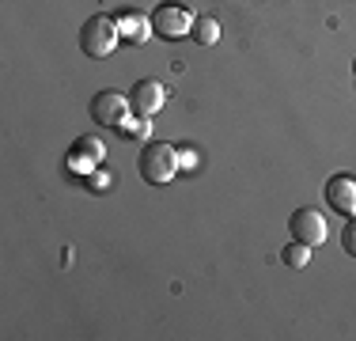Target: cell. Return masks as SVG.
Wrapping results in <instances>:
<instances>
[{
	"instance_id": "cell-11",
	"label": "cell",
	"mask_w": 356,
	"mask_h": 341,
	"mask_svg": "<svg viewBox=\"0 0 356 341\" xmlns=\"http://www.w3.org/2000/svg\"><path fill=\"white\" fill-rule=\"evenodd\" d=\"M311 251H315V246H307V243H300V239H292V243L284 246L281 251V262L284 266H292V269H303L311 262Z\"/></svg>"
},
{
	"instance_id": "cell-4",
	"label": "cell",
	"mask_w": 356,
	"mask_h": 341,
	"mask_svg": "<svg viewBox=\"0 0 356 341\" xmlns=\"http://www.w3.org/2000/svg\"><path fill=\"white\" fill-rule=\"evenodd\" d=\"M152 31H156L159 38H167V42L182 38V34H190V31H193V15H190V8L171 4V0L156 4V12H152Z\"/></svg>"
},
{
	"instance_id": "cell-5",
	"label": "cell",
	"mask_w": 356,
	"mask_h": 341,
	"mask_svg": "<svg viewBox=\"0 0 356 341\" xmlns=\"http://www.w3.org/2000/svg\"><path fill=\"white\" fill-rule=\"evenodd\" d=\"M288 228H292V239H300V243H307V246H322L330 235V224L318 209H296L292 220H288Z\"/></svg>"
},
{
	"instance_id": "cell-8",
	"label": "cell",
	"mask_w": 356,
	"mask_h": 341,
	"mask_svg": "<svg viewBox=\"0 0 356 341\" xmlns=\"http://www.w3.org/2000/svg\"><path fill=\"white\" fill-rule=\"evenodd\" d=\"M103 141H99V136H80V141L72 144V156H69V167L72 170H91L99 164V159H103Z\"/></svg>"
},
{
	"instance_id": "cell-1",
	"label": "cell",
	"mask_w": 356,
	"mask_h": 341,
	"mask_svg": "<svg viewBox=\"0 0 356 341\" xmlns=\"http://www.w3.org/2000/svg\"><path fill=\"white\" fill-rule=\"evenodd\" d=\"M178 167H182V152H178L175 144H167V141L144 144L140 156H137L140 178H144V182H152V186H167V182H175Z\"/></svg>"
},
{
	"instance_id": "cell-9",
	"label": "cell",
	"mask_w": 356,
	"mask_h": 341,
	"mask_svg": "<svg viewBox=\"0 0 356 341\" xmlns=\"http://www.w3.org/2000/svg\"><path fill=\"white\" fill-rule=\"evenodd\" d=\"M118 19V27H122V38H129V42H144L148 34H156L152 31V19H140L137 12H122V15H114Z\"/></svg>"
},
{
	"instance_id": "cell-3",
	"label": "cell",
	"mask_w": 356,
	"mask_h": 341,
	"mask_svg": "<svg viewBox=\"0 0 356 341\" xmlns=\"http://www.w3.org/2000/svg\"><path fill=\"white\" fill-rule=\"evenodd\" d=\"M129 95H122V91H95V99H91V122L95 125H110V129H125V122H129Z\"/></svg>"
},
{
	"instance_id": "cell-2",
	"label": "cell",
	"mask_w": 356,
	"mask_h": 341,
	"mask_svg": "<svg viewBox=\"0 0 356 341\" xmlns=\"http://www.w3.org/2000/svg\"><path fill=\"white\" fill-rule=\"evenodd\" d=\"M118 42H122V27H118L114 15H91V19H83V31H80V49L88 57H95V61H103L118 49Z\"/></svg>"
},
{
	"instance_id": "cell-14",
	"label": "cell",
	"mask_w": 356,
	"mask_h": 341,
	"mask_svg": "<svg viewBox=\"0 0 356 341\" xmlns=\"http://www.w3.org/2000/svg\"><path fill=\"white\" fill-rule=\"evenodd\" d=\"M91 186H95V190H106L110 178H106V175H95V178H91Z\"/></svg>"
},
{
	"instance_id": "cell-13",
	"label": "cell",
	"mask_w": 356,
	"mask_h": 341,
	"mask_svg": "<svg viewBox=\"0 0 356 341\" xmlns=\"http://www.w3.org/2000/svg\"><path fill=\"white\" fill-rule=\"evenodd\" d=\"M125 133H129V136H148L152 133V122H148V118H140V125H133V129L125 125Z\"/></svg>"
},
{
	"instance_id": "cell-7",
	"label": "cell",
	"mask_w": 356,
	"mask_h": 341,
	"mask_svg": "<svg viewBox=\"0 0 356 341\" xmlns=\"http://www.w3.org/2000/svg\"><path fill=\"white\" fill-rule=\"evenodd\" d=\"M326 205L341 216H356V178L353 175H334L326 182Z\"/></svg>"
},
{
	"instance_id": "cell-15",
	"label": "cell",
	"mask_w": 356,
	"mask_h": 341,
	"mask_svg": "<svg viewBox=\"0 0 356 341\" xmlns=\"http://www.w3.org/2000/svg\"><path fill=\"white\" fill-rule=\"evenodd\" d=\"M353 72H356V65H353Z\"/></svg>"
},
{
	"instance_id": "cell-12",
	"label": "cell",
	"mask_w": 356,
	"mask_h": 341,
	"mask_svg": "<svg viewBox=\"0 0 356 341\" xmlns=\"http://www.w3.org/2000/svg\"><path fill=\"white\" fill-rule=\"evenodd\" d=\"M341 246L356 258V220L353 216H349V224H345V232H341Z\"/></svg>"
},
{
	"instance_id": "cell-10",
	"label": "cell",
	"mask_w": 356,
	"mask_h": 341,
	"mask_svg": "<svg viewBox=\"0 0 356 341\" xmlns=\"http://www.w3.org/2000/svg\"><path fill=\"white\" fill-rule=\"evenodd\" d=\"M193 42L197 46H216L220 42V23L213 19V15H201V19H193Z\"/></svg>"
},
{
	"instance_id": "cell-6",
	"label": "cell",
	"mask_w": 356,
	"mask_h": 341,
	"mask_svg": "<svg viewBox=\"0 0 356 341\" xmlns=\"http://www.w3.org/2000/svg\"><path fill=\"white\" fill-rule=\"evenodd\" d=\"M163 102H167V91H163V84H159V80H137V84H133L129 106H133V114H137V118L159 114Z\"/></svg>"
}]
</instances>
